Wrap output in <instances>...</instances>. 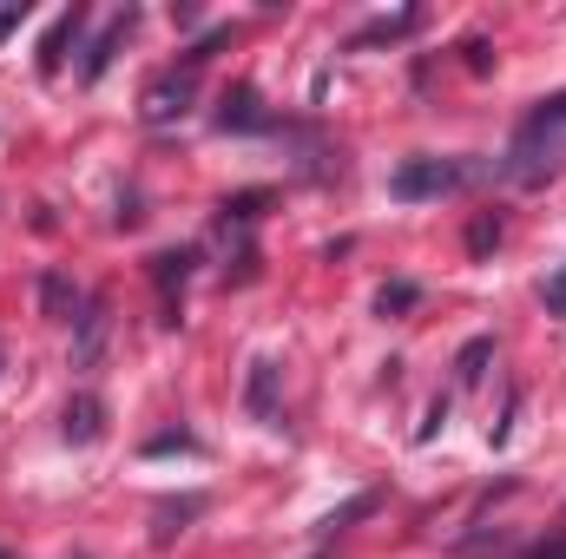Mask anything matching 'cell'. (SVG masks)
I'll return each instance as SVG.
<instances>
[{"label":"cell","mask_w":566,"mask_h":559,"mask_svg":"<svg viewBox=\"0 0 566 559\" xmlns=\"http://www.w3.org/2000/svg\"><path fill=\"white\" fill-rule=\"evenodd\" d=\"M106 434V402L99 395H73L66 402V441H99Z\"/></svg>","instance_id":"8"},{"label":"cell","mask_w":566,"mask_h":559,"mask_svg":"<svg viewBox=\"0 0 566 559\" xmlns=\"http://www.w3.org/2000/svg\"><path fill=\"white\" fill-rule=\"evenodd\" d=\"M521 559H566V534H554V540H541V547H527Z\"/></svg>","instance_id":"17"},{"label":"cell","mask_w":566,"mask_h":559,"mask_svg":"<svg viewBox=\"0 0 566 559\" xmlns=\"http://www.w3.org/2000/svg\"><path fill=\"white\" fill-rule=\"evenodd\" d=\"M541 296H547V316H566V264L554 271V283H547Z\"/></svg>","instance_id":"16"},{"label":"cell","mask_w":566,"mask_h":559,"mask_svg":"<svg viewBox=\"0 0 566 559\" xmlns=\"http://www.w3.org/2000/svg\"><path fill=\"white\" fill-rule=\"evenodd\" d=\"M488 349H494V342H468V349H461V382H474V376H481Z\"/></svg>","instance_id":"15"},{"label":"cell","mask_w":566,"mask_h":559,"mask_svg":"<svg viewBox=\"0 0 566 559\" xmlns=\"http://www.w3.org/2000/svg\"><path fill=\"white\" fill-rule=\"evenodd\" d=\"M409 27H416V13H396V20H376L369 33H356V46H376V40H402Z\"/></svg>","instance_id":"12"},{"label":"cell","mask_w":566,"mask_h":559,"mask_svg":"<svg viewBox=\"0 0 566 559\" xmlns=\"http://www.w3.org/2000/svg\"><path fill=\"white\" fill-rule=\"evenodd\" d=\"M494 238H501V224H494V218H481V224H474V238H468V244H474V251H488V244H494Z\"/></svg>","instance_id":"18"},{"label":"cell","mask_w":566,"mask_h":559,"mask_svg":"<svg viewBox=\"0 0 566 559\" xmlns=\"http://www.w3.org/2000/svg\"><path fill=\"white\" fill-rule=\"evenodd\" d=\"M468 178H474L468 158H402V165L389 171V191H396L402 204H422V198H448V191H461Z\"/></svg>","instance_id":"2"},{"label":"cell","mask_w":566,"mask_h":559,"mask_svg":"<svg viewBox=\"0 0 566 559\" xmlns=\"http://www.w3.org/2000/svg\"><path fill=\"white\" fill-rule=\"evenodd\" d=\"M218 126H224V133H258V126H271V119H264L258 93H251V86H238V93H224V113H218Z\"/></svg>","instance_id":"7"},{"label":"cell","mask_w":566,"mask_h":559,"mask_svg":"<svg viewBox=\"0 0 566 559\" xmlns=\"http://www.w3.org/2000/svg\"><path fill=\"white\" fill-rule=\"evenodd\" d=\"M501 171H507L514 184H547L554 171H566V93L541 99V106L514 126Z\"/></svg>","instance_id":"1"},{"label":"cell","mask_w":566,"mask_h":559,"mask_svg":"<svg viewBox=\"0 0 566 559\" xmlns=\"http://www.w3.org/2000/svg\"><path fill=\"white\" fill-rule=\"evenodd\" d=\"M151 277L165 283V309H171V289H185V277H191V251H165V257H151Z\"/></svg>","instance_id":"11"},{"label":"cell","mask_w":566,"mask_h":559,"mask_svg":"<svg viewBox=\"0 0 566 559\" xmlns=\"http://www.w3.org/2000/svg\"><path fill=\"white\" fill-rule=\"evenodd\" d=\"M277 362L271 356H258L251 362V382H244V409H251V421H264V428H277L283 421V409H277Z\"/></svg>","instance_id":"4"},{"label":"cell","mask_w":566,"mask_h":559,"mask_svg":"<svg viewBox=\"0 0 566 559\" xmlns=\"http://www.w3.org/2000/svg\"><path fill=\"white\" fill-rule=\"evenodd\" d=\"M133 20H139V13H133V7H126V13H113V20H106V33H99V40H93V46H86V80H99V73H106V66H113V53H119V46H126V33H133Z\"/></svg>","instance_id":"5"},{"label":"cell","mask_w":566,"mask_h":559,"mask_svg":"<svg viewBox=\"0 0 566 559\" xmlns=\"http://www.w3.org/2000/svg\"><path fill=\"white\" fill-rule=\"evenodd\" d=\"M0 559H13V553H7V547H0Z\"/></svg>","instance_id":"20"},{"label":"cell","mask_w":566,"mask_h":559,"mask_svg":"<svg viewBox=\"0 0 566 559\" xmlns=\"http://www.w3.org/2000/svg\"><path fill=\"white\" fill-rule=\"evenodd\" d=\"M80 20H86V13H80V7H73V13H60V20H53V33H46V40H40V73H60V60H66V46H73V40H80Z\"/></svg>","instance_id":"10"},{"label":"cell","mask_w":566,"mask_h":559,"mask_svg":"<svg viewBox=\"0 0 566 559\" xmlns=\"http://www.w3.org/2000/svg\"><path fill=\"white\" fill-rule=\"evenodd\" d=\"M73 323H80V349H73V362H80V369H93V362H99V349H106V303H99V296H86V309H80Z\"/></svg>","instance_id":"6"},{"label":"cell","mask_w":566,"mask_h":559,"mask_svg":"<svg viewBox=\"0 0 566 559\" xmlns=\"http://www.w3.org/2000/svg\"><path fill=\"white\" fill-rule=\"evenodd\" d=\"M40 309H46L53 323H73V309H86V296L60 277V271H46V277H40Z\"/></svg>","instance_id":"9"},{"label":"cell","mask_w":566,"mask_h":559,"mask_svg":"<svg viewBox=\"0 0 566 559\" xmlns=\"http://www.w3.org/2000/svg\"><path fill=\"white\" fill-rule=\"evenodd\" d=\"M376 309L389 316V309H416V283H389L382 296H376Z\"/></svg>","instance_id":"14"},{"label":"cell","mask_w":566,"mask_h":559,"mask_svg":"<svg viewBox=\"0 0 566 559\" xmlns=\"http://www.w3.org/2000/svg\"><path fill=\"white\" fill-rule=\"evenodd\" d=\"M363 514H376V494H356L343 514H329V520H323V534H336V527H349V520H363Z\"/></svg>","instance_id":"13"},{"label":"cell","mask_w":566,"mask_h":559,"mask_svg":"<svg viewBox=\"0 0 566 559\" xmlns=\"http://www.w3.org/2000/svg\"><path fill=\"white\" fill-rule=\"evenodd\" d=\"M191 93H198V66H178V73L151 80L145 99H139V119L145 126H171V119H185V113H191Z\"/></svg>","instance_id":"3"},{"label":"cell","mask_w":566,"mask_h":559,"mask_svg":"<svg viewBox=\"0 0 566 559\" xmlns=\"http://www.w3.org/2000/svg\"><path fill=\"white\" fill-rule=\"evenodd\" d=\"M20 20H27V7H0V40H7V33H13Z\"/></svg>","instance_id":"19"}]
</instances>
